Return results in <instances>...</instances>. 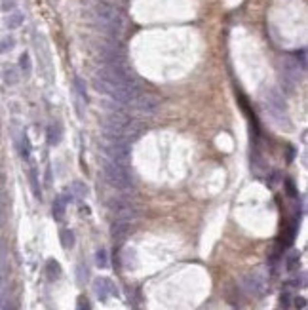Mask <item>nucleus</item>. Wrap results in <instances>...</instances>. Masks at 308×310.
<instances>
[{
	"instance_id": "nucleus-11",
	"label": "nucleus",
	"mask_w": 308,
	"mask_h": 310,
	"mask_svg": "<svg viewBox=\"0 0 308 310\" xmlns=\"http://www.w3.org/2000/svg\"><path fill=\"white\" fill-rule=\"evenodd\" d=\"M74 91H76V97L82 101V103H88V91H86V84L80 76H74Z\"/></svg>"
},
{
	"instance_id": "nucleus-26",
	"label": "nucleus",
	"mask_w": 308,
	"mask_h": 310,
	"mask_svg": "<svg viewBox=\"0 0 308 310\" xmlns=\"http://www.w3.org/2000/svg\"><path fill=\"white\" fill-rule=\"evenodd\" d=\"M295 303H297V307H301V309H303V307H305V299H297V301H295Z\"/></svg>"
},
{
	"instance_id": "nucleus-19",
	"label": "nucleus",
	"mask_w": 308,
	"mask_h": 310,
	"mask_svg": "<svg viewBox=\"0 0 308 310\" xmlns=\"http://www.w3.org/2000/svg\"><path fill=\"white\" fill-rule=\"evenodd\" d=\"M95 263L99 268H107L109 266V261H107V251L105 249H99L97 255H95Z\"/></svg>"
},
{
	"instance_id": "nucleus-1",
	"label": "nucleus",
	"mask_w": 308,
	"mask_h": 310,
	"mask_svg": "<svg viewBox=\"0 0 308 310\" xmlns=\"http://www.w3.org/2000/svg\"><path fill=\"white\" fill-rule=\"evenodd\" d=\"M95 19L99 23V27L112 36V40L118 38V34L122 33V27H124V19L120 16V12L110 6L107 2H99L97 8H95Z\"/></svg>"
},
{
	"instance_id": "nucleus-18",
	"label": "nucleus",
	"mask_w": 308,
	"mask_h": 310,
	"mask_svg": "<svg viewBox=\"0 0 308 310\" xmlns=\"http://www.w3.org/2000/svg\"><path fill=\"white\" fill-rule=\"evenodd\" d=\"M14 46H16L14 36H4V38L0 40V53H6V52H10Z\"/></svg>"
},
{
	"instance_id": "nucleus-14",
	"label": "nucleus",
	"mask_w": 308,
	"mask_h": 310,
	"mask_svg": "<svg viewBox=\"0 0 308 310\" xmlns=\"http://www.w3.org/2000/svg\"><path fill=\"white\" fill-rule=\"evenodd\" d=\"M21 23H23V14L14 12V14H10V17L6 19V27H8V29H17Z\"/></svg>"
},
{
	"instance_id": "nucleus-23",
	"label": "nucleus",
	"mask_w": 308,
	"mask_h": 310,
	"mask_svg": "<svg viewBox=\"0 0 308 310\" xmlns=\"http://www.w3.org/2000/svg\"><path fill=\"white\" fill-rule=\"evenodd\" d=\"M2 10H4V12L16 10V0H2Z\"/></svg>"
},
{
	"instance_id": "nucleus-20",
	"label": "nucleus",
	"mask_w": 308,
	"mask_h": 310,
	"mask_svg": "<svg viewBox=\"0 0 308 310\" xmlns=\"http://www.w3.org/2000/svg\"><path fill=\"white\" fill-rule=\"evenodd\" d=\"M31 185H33V192L36 198H40V187H38V175H36V170L31 172Z\"/></svg>"
},
{
	"instance_id": "nucleus-4",
	"label": "nucleus",
	"mask_w": 308,
	"mask_h": 310,
	"mask_svg": "<svg viewBox=\"0 0 308 310\" xmlns=\"http://www.w3.org/2000/svg\"><path fill=\"white\" fill-rule=\"evenodd\" d=\"M158 105H160V97L154 95L153 91L143 89L128 107L137 116H153L154 112H156V109H158Z\"/></svg>"
},
{
	"instance_id": "nucleus-2",
	"label": "nucleus",
	"mask_w": 308,
	"mask_h": 310,
	"mask_svg": "<svg viewBox=\"0 0 308 310\" xmlns=\"http://www.w3.org/2000/svg\"><path fill=\"white\" fill-rule=\"evenodd\" d=\"M101 170H103V175L110 187H114L118 190H128L133 187V173L130 166H122V164H116V162L103 158Z\"/></svg>"
},
{
	"instance_id": "nucleus-25",
	"label": "nucleus",
	"mask_w": 308,
	"mask_h": 310,
	"mask_svg": "<svg viewBox=\"0 0 308 310\" xmlns=\"http://www.w3.org/2000/svg\"><path fill=\"white\" fill-rule=\"evenodd\" d=\"M287 190H289V194H291V196H297V192H295V189H293L291 181H287Z\"/></svg>"
},
{
	"instance_id": "nucleus-12",
	"label": "nucleus",
	"mask_w": 308,
	"mask_h": 310,
	"mask_svg": "<svg viewBox=\"0 0 308 310\" xmlns=\"http://www.w3.org/2000/svg\"><path fill=\"white\" fill-rule=\"evenodd\" d=\"M46 272H48V278L50 280H57L61 276V266L55 259H50L48 265H46Z\"/></svg>"
},
{
	"instance_id": "nucleus-6",
	"label": "nucleus",
	"mask_w": 308,
	"mask_h": 310,
	"mask_svg": "<svg viewBox=\"0 0 308 310\" xmlns=\"http://www.w3.org/2000/svg\"><path fill=\"white\" fill-rule=\"evenodd\" d=\"M110 211L114 213V217L116 219H122V221H132L133 217L137 215V209L133 207L130 202H126V200H112L109 204Z\"/></svg>"
},
{
	"instance_id": "nucleus-10",
	"label": "nucleus",
	"mask_w": 308,
	"mask_h": 310,
	"mask_svg": "<svg viewBox=\"0 0 308 310\" xmlns=\"http://www.w3.org/2000/svg\"><path fill=\"white\" fill-rule=\"evenodd\" d=\"M67 202H68V198H67V196H57V198H55V202H53V217H55L57 221H61V219L65 217Z\"/></svg>"
},
{
	"instance_id": "nucleus-3",
	"label": "nucleus",
	"mask_w": 308,
	"mask_h": 310,
	"mask_svg": "<svg viewBox=\"0 0 308 310\" xmlns=\"http://www.w3.org/2000/svg\"><path fill=\"white\" fill-rule=\"evenodd\" d=\"M103 155L110 162L122 164V166H130L132 160V143L120 137H105L103 143Z\"/></svg>"
},
{
	"instance_id": "nucleus-15",
	"label": "nucleus",
	"mask_w": 308,
	"mask_h": 310,
	"mask_svg": "<svg viewBox=\"0 0 308 310\" xmlns=\"http://www.w3.org/2000/svg\"><path fill=\"white\" fill-rule=\"evenodd\" d=\"M61 244H63L65 249L74 245V234H72V230H61Z\"/></svg>"
},
{
	"instance_id": "nucleus-5",
	"label": "nucleus",
	"mask_w": 308,
	"mask_h": 310,
	"mask_svg": "<svg viewBox=\"0 0 308 310\" xmlns=\"http://www.w3.org/2000/svg\"><path fill=\"white\" fill-rule=\"evenodd\" d=\"M266 109L270 111V114L278 120V124H287V112H286V105H284V99H282V95L276 91V89H272L270 93H268V97H266Z\"/></svg>"
},
{
	"instance_id": "nucleus-17",
	"label": "nucleus",
	"mask_w": 308,
	"mask_h": 310,
	"mask_svg": "<svg viewBox=\"0 0 308 310\" xmlns=\"http://www.w3.org/2000/svg\"><path fill=\"white\" fill-rule=\"evenodd\" d=\"M72 192H74L76 196L84 198V196H88V187H86L84 183H80V181H74V183H72Z\"/></svg>"
},
{
	"instance_id": "nucleus-24",
	"label": "nucleus",
	"mask_w": 308,
	"mask_h": 310,
	"mask_svg": "<svg viewBox=\"0 0 308 310\" xmlns=\"http://www.w3.org/2000/svg\"><path fill=\"white\" fill-rule=\"evenodd\" d=\"M297 261H299V255H291V257H289V261H287V268H289V270H293V266H295Z\"/></svg>"
},
{
	"instance_id": "nucleus-22",
	"label": "nucleus",
	"mask_w": 308,
	"mask_h": 310,
	"mask_svg": "<svg viewBox=\"0 0 308 310\" xmlns=\"http://www.w3.org/2000/svg\"><path fill=\"white\" fill-rule=\"evenodd\" d=\"M76 310H91V305L86 297H78V303H76Z\"/></svg>"
},
{
	"instance_id": "nucleus-21",
	"label": "nucleus",
	"mask_w": 308,
	"mask_h": 310,
	"mask_svg": "<svg viewBox=\"0 0 308 310\" xmlns=\"http://www.w3.org/2000/svg\"><path fill=\"white\" fill-rule=\"evenodd\" d=\"M19 67H21V70L25 74H29L31 72V57L27 55V53H23L21 57H19Z\"/></svg>"
},
{
	"instance_id": "nucleus-7",
	"label": "nucleus",
	"mask_w": 308,
	"mask_h": 310,
	"mask_svg": "<svg viewBox=\"0 0 308 310\" xmlns=\"http://www.w3.org/2000/svg\"><path fill=\"white\" fill-rule=\"evenodd\" d=\"M243 288L253 295H263L266 289V278L261 272H249L247 276H243Z\"/></svg>"
},
{
	"instance_id": "nucleus-8",
	"label": "nucleus",
	"mask_w": 308,
	"mask_h": 310,
	"mask_svg": "<svg viewBox=\"0 0 308 310\" xmlns=\"http://www.w3.org/2000/svg\"><path fill=\"white\" fill-rule=\"evenodd\" d=\"M93 289H95V295L99 301H107L110 295H118V289L114 288V284L109 278H97L93 282Z\"/></svg>"
},
{
	"instance_id": "nucleus-16",
	"label": "nucleus",
	"mask_w": 308,
	"mask_h": 310,
	"mask_svg": "<svg viewBox=\"0 0 308 310\" xmlns=\"http://www.w3.org/2000/svg\"><path fill=\"white\" fill-rule=\"evenodd\" d=\"M293 61L301 67L303 70H307V52H305V50L295 52V53H293Z\"/></svg>"
},
{
	"instance_id": "nucleus-13",
	"label": "nucleus",
	"mask_w": 308,
	"mask_h": 310,
	"mask_svg": "<svg viewBox=\"0 0 308 310\" xmlns=\"http://www.w3.org/2000/svg\"><path fill=\"white\" fill-rule=\"evenodd\" d=\"M17 80H19V74H17L16 69H6V70H4V82H6L8 86H16Z\"/></svg>"
},
{
	"instance_id": "nucleus-9",
	"label": "nucleus",
	"mask_w": 308,
	"mask_h": 310,
	"mask_svg": "<svg viewBox=\"0 0 308 310\" xmlns=\"http://www.w3.org/2000/svg\"><path fill=\"white\" fill-rule=\"evenodd\" d=\"M130 228H132V224L130 221H122V219H114L112 223V226H110V236L116 240V242H120V240H124L128 234H130Z\"/></svg>"
}]
</instances>
